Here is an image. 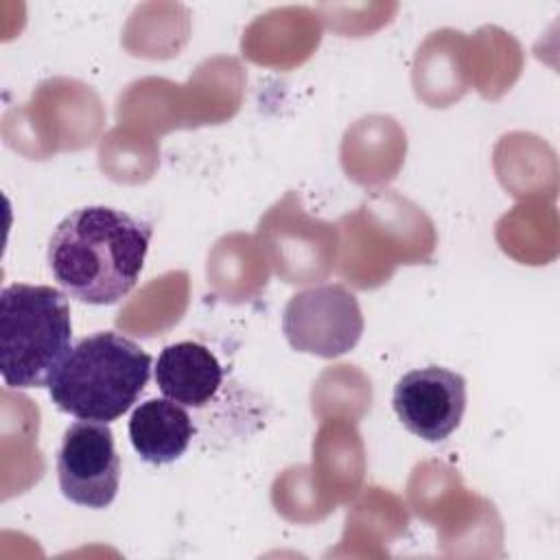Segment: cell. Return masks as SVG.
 <instances>
[{
	"instance_id": "cell-1",
	"label": "cell",
	"mask_w": 560,
	"mask_h": 560,
	"mask_svg": "<svg viewBox=\"0 0 560 560\" xmlns=\"http://www.w3.org/2000/svg\"><path fill=\"white\" fill-rule=\"evenodd\" d=\"M151 236V223L125 210L77 208L48 241V267L70 298L94 306L116 304L136 287Z\"/></svg>"
},
{
	"instance_id": "cell-2",
	"label": "cell",
	"mask_w": 560,
	"mask_h": 560,
	"mask_svg": "<svg viewBox=\"0 0 560 560\" xmlns=\"http://www.w3.org/2000/svg\"><path fill=\"white\" fill-rule=\"evenodd\" d=\"M151 365V354L133 339L101 330L72 346L46 387L63 413L109 424L138 402Z\"/></svg>"
},
{
	"instance_id": "cell-3",
	"label": "cell",
	"mask_w": 560,
	"mask_h": 560,
	"mask_svg": "<svg viewBox=\"0 0 560 560\" xmlns=\"http://www.w3.org/2000/svg\"><path fill=\"white\" fill-rule=\"evenodd\" d=\"M68 298L48 284L0 291V376L13 389L44 387L72 350Z\"/></svg>"
},
{
	"instance_id": "cell-4",
	"label": "cell",
	"mask_w": 560,
	"mask_h": 560,
	"mask_svg": "<svg viewBox=\"0 0 560 560\" xmlns=\"http://www.w3.org/2000/svg\"><path fill=\"white\" fill-rule=\"evenodd\" d=\"M282 330L295 350L332 359L357 346L363 315L357 298L343 284H319L287 302Z\"/></svg>"
},
{
	"instance_id": "cell-5",
	"label": "cell",
	"mask_w": 560,
	"mask_h": 560,
	"mask_svg": "<svg viewBox=\"0 0 560 560\" xmlns=\"http://www.w3.org/2000/svg\"><path fill=\"white\" fill-rule=\"evenodd\" d=\"M61 494L83 508H107L120 486V457L105 422L79 420L63 433L57 455Z\"/></svg>"
},
{
	"instance_id": "cell-6",
	"label": "cell",
	"mask_w": 560,
	"mask_h": 560,
	"mask_svg": "<svg viewBox=\"0 0 560 560\" xmlns=\"http://www.w3.org/2000/svg\"><path fill=\"white\" fill-rule=\"evenodd\" d=\"M392 405L409 433L427 442H442L464 418L466 381L442 365L418 368L398 378Z\"/></svg>"
},
{
	"instance_id": "cell-7",
	"label": "cell",
	"mask_w": 560,
	"mask_h": 560,
	"mask_svg": "<svg viewBox=\"0 0 560 560\" xmlns=\"http://www.w3.org/2000/svg\"><path fill=\"white\" fill-rule=\"evenodd\" d=\"M153 378L164 398L184 407H203L219 392L223 368L206 346L179 341L160 352Z\"/></svg>"
},
{
	"instance_id": "cell-8",
	"label": "cell",
	"mask_w": 560,
	"mask_h": 560,
	"mask_svg": "<svg viewBox=\"0 0 560 560\" xmlns=\"http://www.w3.org/2000/svg\"><path fill=\"white\" fill-rule=\"evenodd\" d=\"M195 427L188 411L171 398H149L129 418V440L136 453L155 466L179 459Z\"/></svg>"
}]
</instances>
